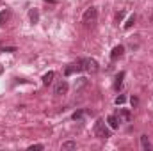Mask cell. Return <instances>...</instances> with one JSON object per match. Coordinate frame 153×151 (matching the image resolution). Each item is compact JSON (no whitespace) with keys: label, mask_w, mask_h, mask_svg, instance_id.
Returning <instances> with one entry per match:
<instances>
[{"label":"cell","mask_w":153,"mask_h":151,"mask_svg":"<svg viewBox=\"0 0 153 151\" xmlns=\"http://www.w3.org/2000/svg\"><path fill=\"white\" fill-rule=\"evenodd\" d=\"M94 135H96L98 139H109V137H111V130L107 128V124H105L102 119H98L96 124H94Z\"/></svg>","instance_id":"6da1fadb"},{"label":"cell","mask_w":153,"mask_h":151,"mask_svg":"<svg viewBox=\"0 0 153 151\" xmlns=\"http://www.w3.org/2000/svg\"><path fill=\"white\" fill-rule=\"evenodd\" d=\"M80 61H82V66H84L85 71H89V73H96L98 71V62L94 59H80Z\"/></svg>","instance_id":"7a4b0ae2"},{"label":"cell","mask_w":153,"mask_h":151,"mask_svg":"<svg viewBox=\"0 0 153 151\" xmlns=\"http://www.w3.org/2000/svg\"><path fill=\"white\" fill-rule=\"evenodd\" d=\"M96 16H98V9L96 7H89L85 13H84V23H93L94 20H96Z\"/></svg>","instance_id":"3957f363"},{"label":"cell","mask_w":153,"mask_h":151,"mask_svg":"<svg viewBox=\"0 0 153 151\" xmlns=\"http://www.w3.org/2000/svg\"><path fill=\"white\" fill-rule=\"evenodd\" d=\"M82 70H84L82 61H76L75 64H70V66L64 70V75H73V73H78V71H82Z\"/></svg>","instance_id":"277c9868"},{"label":"cell","mask_w":153,"mask_h":151,"mask_svg":"<svg viewBox=\"0 0 153 151\" xmlns=\"http://www.w3.org/2000/svg\"><path fill=\"white\" fill-rule=\"evenodd\" d=\"M68 89H70V85H68V82H59L57 85H55V94L57 96H62V94H66L68 93Z\"/></svg>","instance_id":"5b68a950"},{"label":"cell","mask_w":153,"mask_h":151,"mask_svg":"<svg viewBox=\"0 0 153 151\" xmlns=\"http://www.w3.org/2000/svg\"><path fill=\"white\" fill-rule=\"evenodd\" d=\"M123 52H125V48H123L121 44L114 46V48H112V52H111V59H112V61H117V59L123 55Z\"/></svg>","instance_id":"8992f818"},{"label":"cell","mask_w":153,"mask_h":151,"mask_svg":"<svg viewBox=\"0 0 153 151\" xmlns=\"http://www.w3.org/2000/svg\"><path fill=\"white\" fill-rule=\"evenodd\" d=\"M117 119H119V121H121V119L130 121V119H132V114H130V110H126V109H119V115H117Z\"/></svg>","instance_id":"52a82bcc"},{"label":"cell","mask_w":153,"mask_h":151,"mask_svg":"<svg viewBox=\"0 0 153 151\" xmlns=\"http://www.w3.org/2000/svg\"><path fill=\"white\" fill-rule=\"evenodd\" d=\"M107 123H109V126H111L112 130L119 126V119H117V115H109V117H107Z\"/></svg>","instance_id":"ba28073f"},{"label":"cell","mask_w":153,"mask_h":151,"mask_svg":"<svg viewBox=\"0 0 153 151\" xmlns=\"http://www.w3.org/2000/svg\"><path fill=\"white\" fill-rule=\"evenodd\" d=\"M123 78H125V71H121L119 75L116 76V82H114V89H116V91H119V89H121V85H123Z\"/></svg>","instance_id":"9c48e42d"},{"label":"cell","mask_w":153,"mask_h":151,"mask_svg":"<svg viewBox=\"0 0 153 151\" xmlns=\"http://www.w3.org/2000/svg\"><path fill=\"white\" fill-rule=\"evenodd\" d=\"M29 18H30V21H32V23H38V21H39L38 9H30V11H29Z\"/></svg>","instance_id":"30bf717a"},{"label":"cell","mask_w":153,"mask_h":151,"mask_svg":"<svg viewBox=\"0 0 153 151\" xmlns=\"http://www.w3.org/2000/svg\"><path fill=\"white\" fill-rule=\"evenodd\" d=\"M53 76H55L53 71H48L46 75H43V84H45V85H50V84H52V80H53Z\"/></svg>","instance_id":"8fae6325"},{"label":"cell","mask_w":153,"mask_h":151,"mask_svg":"<svg viewBox=\"0 0 153 151\" xmlns=\"http://www.w3.org/2000/svg\"><path fill=\"white\" fill-rule=\"evenodd\" d=\"M141 144H143V150H146V151L152 150V144L148 141V135H141Z\"/></svg>","instance_id":"7c38bea8"},{"label":"cell","mask_w":153,"mask_h":151,"mask_svg":"<svg viewBox=\"0 0 153 151\" xmlns=\"http://www.w3.org/2000/svg\"><path fill=\"white\" fill-rule=\"evenodd\" d=\"M75 148H76V142H73V141L62 142V150H75Z\"/></svg>","instance_id":"4fadbf2b"},{"label":"cell","mask_w":153,"mask_h":151,"mask_svg":"<svg viewBox=\"0 0 153 151\" xmlns=\"http://www.w3.org/2000/svg\"><path fill=\"white\" fill-rule=\"evenodd\" d=\"M134 23H135V16L132 14V16L128 18V21L125 23V29H126V30H128V29H132V27H134Z\"/></svg>","instance_id":"5bb4252c"},{"label":"cell","mask_w":153,"mask_h":151,"mask_svg":"<svg viewBox=\"0 0 153 151\" xmlns=\"http://www.w3.org/2000/svg\"><path fill=\"white\" fill-rule=\"evenodd\" d=\"M126 101V96H123V94H119L117 98H116V105H123Z\"/></svg>","instance_id":"9a60e30c"},{"label":"cell","mask_w":153,"mask_h":151,"mask_svg":"<svg viewBox=\"0 0 153 151\" xmlns=\"http://www.w3.org/2000/svg\"><path fill=\"white\" fill-rule=\"evenodd\" d=\"M43 150V144H32L29 146V151H41Z\"/></svg>","instance_id":"2e32d148"},{"label":"cell","mask_w":153,"mask_h":151,"mask_svg":"<svg viewBox=\"0 0 153 151\" xmlns=\"http://www.w3.org/2000/svg\"><path fill=\"white\" fill-rule=\"evenodd\" d=\"M7 18H9V11H2V13H0V23H2L4 20H7Z\"/></svg>","instance_id":"e0dca14e"},{"label":"cell","mask_w":153,"mask_h":151,"mask_svg":"<svg viewBox=\"0 0 153 151\" xmlns=\"http://www.w3.org/2000/svg\"><path fill=\"white\" fill-rule=\"evenodd\" d=\"M130 103H132V107H137V105H139V98H137V96H132V98H130Z\"/></svg>","instance_id":"ac0fdd59"},{"label":"cell","mask_w":153,"mask_h":151,"mask_svg":"<svg viewBox=\"0 0 153 151\" xmlns=\"http://www.w3.org/2000/svg\"><path fill=\"white\" fill-rule=\"evenodd\" d=\"M82 115H84V112H82V110H76V112L73 114L71 117H73V119H75V121H76V119H82Z\"/></svg>","instance_id":"d6986e66"},{"label":"cell","mask_w":153,"mask_h":151,"mask_svg":"<svg viewBox=\"0 0 153 151\" xmlns=\"http://www.w3.org/2000/svg\"><path fill=\"white\" fill-rule=\"evenodd\" d=\"M123 16H125V13L121 11V13H117V14H116V20H117V21H121V20H123Z\"/></svg>","instance_id":"ffe728a7"},{"label":"cell","mask_w":153,"mask_h":151,"mask_svg":"<svg viewBox=\"0 0 153 151\" xmlns=\"http://www.w3.org/2000/svg\"><path fill=\"white\" fill-rule=\"evenodd\" d=\"M45 2H50V4H55V0H45Z\"/></svg>","instance_id":"44dd1931"}]
</instances>
